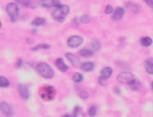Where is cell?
I'll list each match as a JSON object with an SVG mask.
<instances>
[{
    "label": "cell",
    "mask_w": 153,
    "mask_h": 117,
    "mask_svg": "<svg viewBox=\"0 0 153 117\" xmlns=\"http://www.w3.org/2000/svg\"><path fill=\"white\" fill-rule=\"evenodd\" d=\"M0 110L4 115L8 117H11L14 115V110L12 107L7 102H2L0 103Z\"/></svg>",
    "instance_id": "7"
},
{
    "label": "cell",
    "mask_w": 153,
    "mask_h": 117,
    "mask_svg": "<svg viewBox=\"0 0 153 117\" xmlns=\"http://www.w3.org/2000/svg\"><path fill=\"white\" fill-rule=\"evenodd\" d=\"M97 109L96 106H91L88 110V115L91 117H94L97 115Z\"/></svg>",
    "instance_id": "27"
},
{
    "label": "cell",
    "mask_w": 153,
    "mask_h": 117,
    "mask_svg": "<svg viewBox=\"0 0 153 117\" xmlns=\"http://www.w3.org/2000/svg\"><path fill=\"white\" fill-rule=\"evenodd\" d=\"M17 90H18L19 94L20 97L24 100H28L29 98V92L27 86L23 84H19L17 85Z\"/></svg>",
    "instance_id": "8"
},
{
    "label": "cell",
    "mask_w": 153,
    "mask_h": 117,
    "mask_svg": "<svg viewBox=\"0 0 153 117\" xmlns=\"http://www.w3.org/2000/svg\"><path fill=\"white\" fill-rule=\"evenodd\" d=\"M113 73V69L111 67H105L101 71V76L102 77L108 79L111 77V76Z\"/></svg>",
    "instance_id": "14"
},
{
    "label": "cell",
    "mask_w": 153,
    "mask_h": 117,
    "mask_svg": "<svg viewBox=\"0 0 153 117\" xmlns=\"http://www.w3.org/2000/svg\"><path fill=\"white\" fill-rule=\"evenodd\" d=\"M26 40H27L28 43H32L33 42H34V39H32V38H28V39H26Z\"/></svg>",
    "instance_id": "36"
},
{
    "label": "cell",
    "mask_w": 153,
    "mask_h": 117,
    "mask_svg": "<svg viewBox=\"0 0 153 117\" xmlns=\"http://www.w3.org/2000/svg\"><path fill=\"white\" fill-rule=\"evenodd\" d=\"M14 1L17 2V3L30 8H36L38 5L37 2L36 1H33V0H14Z\"/></svg>",
    "instance_id": "11"
},
{
    "label": "cell",
    "mask_w": 153,
    "mask_h": 117,
    "mask_svg": "<svg viewBox=\"0 0 153 117\" xmlns=\"http://www.w3.org/2000/svg\"><path fill=\"white\" fill-rule=\"evenodd\" d=\"M50 45L46 44V43H43V44H39L37 45L36 46L31 49V50L32 52H36L39 49H50Z\"/></svg>",
    "instance_id": "21"
},
{
    "label": "cell",
    "mask_w": 153,
    "mask_h": 117,
    "mask_svg": "<svg viewBox=\"0 0 153 117\" xmlns=\"http://www.w3.org/2000/svg\"><path fill=\"white\" fill-rule=\"evenodd\" d=\"M83 43V38L80 36H72L67 40L68 46L71 48H77Z\"/></svg>",
    "instance_id": "6"
},
{
    "label": "cell",
    "mask_w": 153,
    "mask_h": 117,
    "mask_svg": "<svg viewBox=\"0 0 153 117\" xmlns=\"http://www.w3.org/2000/svg\"><path fill=\"white\" fill-rule=\"evenodd\" d=\"M61 3L58 1V0H53L52 2V7H55V8H58L59 6H61Z\"/></svg>",
    "instance_id": "32"
},
{
    "label": "cell",
    "mask_w": 153,
    "mask_h": 117,
    "mask_svg": "<svg viewBox=\"0 0 153 117\" xmlns=\"http://www.w3.org/2000/svg\"><path fill=\"white\" fill-rule=\"evenodd\" d=\"M80 22L83 24H87V23H89L90 22V16L87 15V14H84L80 18Z\"/></svg>",
    "instance_id": "26"
},
{
    "label": "cell",
    "mask_w": 153,
    "mask_h": 117,
    "mask_svg": "<svg viewBox=\"0 0 153 117\" xmlns=\"http://www.w3.org/2000/svg\"><path fill=\"white\" fill-rule=\"evenodd\" d=\"M126 7H127L128 9L130 10L132 13L134 14H138V12L140 11V6L137 4L133 3V2H128L126 4Z\"/></svg>",
    "instance_id": "15"
},
{
    "label": "cell",
    "mask_w": 153,
    "mask_h": 117,
    "mask_svg": "<svg viewBox=\"0 0 153 117\" xmlns=\"http://www.w3.org/2000/svg\"><path fill=\"white\" fill-rule=\"evenodd\" d=\"M124 9L121 7H117L115 8L114 11H113V14H112V20H119L122 18L124 16Z\"/></svg>",
    "instance_id": "12"
},
{
    "label": "cell",
    "mask_w": 153,
    "mask_h": 117,
    "mask_svg": "<svg viewBox=\"0 0 153 117\" xmlns=\"http://www.w3.org/2000/svg\"><path fill=\"white\" fill-rule=\"evenodd\" d=\"M82 109H81V107L75 106L73 110V113H72V116H70V117H78V113H79V112Z\"/></svg>",
    "instance_id": "28"
},
{
    "label": "cell",
    "mask_w": 153,
    "mask_h": 117,
    "mask_svg": "<svg viewBox=\"0 0 153 117\" xmlns=\"http://www.w3.org/2000/svg\"><path fill=\"white\" fill-rule=\"evenodd\" d=\"M145 69L148 74L153 75V64L152 60H147L145 62Z\"/></svg>",
    "instance_id": "20"
},
{
    "label": "cell",
    "mask_w": 153,
    "mask_h": 117,
    "mask_svg": "<svg viewBox=\"0 0 153 117\" xmlns=\"http://www.w3.org/2000/svg\"><path fill=\"white\" fill-rule=\"evenodd\" d=\"M55 66H56L58 70H60L62 73H66L69 69V66L64 63L63 59L61 58V57L55 60Z\"/></svg>",
    "instance_id": "10"
},
{
    "label": "cell",
    "mask_w": 153,
    "mask_h": 117,
    "mask_svg": "<svg viewBox=\"0 0 153 117\" xmlns=\"http://www.w3.org/2000/svg\"><path fill=\"white\" fill-rule=\"evenodd\" d=\"M0 27H1V22H0Z\"/></svg>",
    "instance_id": "38"
},
{
    "label": "cell",
    "mask_w": 153,
    "mask_h": 117,
    "mask_svg": "<svg viewBox=\"0 0 153 117\" xmlns=\"http://www.w3.org/2000/svg\"><path fill=\"white\" fill-rule=\"evenodd\" d=\"M70 8L66 5H61L56 9L54 10L52 12V17L54 20L58 22H63L64 20L65 17L69 14Z\"/></svg>",
    "instance_id": "3"
},
{
    "label": "cell",
    "mask_w": 153,
    "mask_h": 117,
    "mask_svg": "<svg viewBox=\"0 0 153 117\" xmlns=\"http://www.w3.org/2000/svg\"><path fill=\"white\" fill-rule=\"evenodd\" d=\"M80 96L81 98H82L83 99H87L89 97V95L86 91H81V93H80Z\"/></svg>",
    "instance_id": "31"
},
{
    "label": "cell",
    "mask_w": 153,
    "mask_h": 117,
    "mask_svg": "<svg viewBox=\"0 0 153 117\" xmlns=\"http://www.w3.org/2000/svg\"><path fill=\"white\" fill-rule=\"evenodd\" d=\"M37 71L39 75L44 78L50 79L54 76V70L52 66L43 62L37 64Z\"/></svg>",
    "instance_id": "1"
},
{
    "label": "cell",
    "mask_w": 153,
    "mask_h": 117,
    "mask_svg": "<svg viewBox=\"0 0 153 117\" xmlns=\"http://www.w3.org/2000/svg\"><path fill=\"white\" fill-rule=\"evenodd\" d=\"M53 0H40V5L45 8H49L52 7Z\"/></svg>",
    "instance_id": "22"
},
{
    "label": "cell",
    "mask_w": 153,
    "mask_h": 117,
    "mask_svg": "<svg viewBox=\"0 0 153 117\" xmlns=\"http://www.w3.org/2000/svg\"><path fill=\"white\" fill-rule=\"evenodd\" d=\"M72 80L75 83H78L83 81V76L79 73H76L72 76Z\"/></svg>",
    "instance_id": "25"
},
{
    "label": "cell",
    "mask_w": 153,
    "mask_h": 117,
    "mask_svg": "<svg viewBox=\"0 0 153 117\" xmlns=\"http://www.w3.org/2000/svg\"><path fill=\"white\" fill-rule=\"evenodd\" d=\"M140 43H141V46H144V47H149V46H151L152 43V40L150 37H144L141 38V40H140Z\"/></svg>",
    "instance_id": "16"
},
{
    "label": "cell",
    "mask_w": 153,
    "mask_h": 117,
    "mask_svg": "<svg viewBox=\"0 0 153 117\" xmlns=\"http://www.w3.org/2000/svg\"><path fill=\"white\" fill-rule=\"evenodd\" d=\"M114 92L116 94H119L120 93V89L119 87H115L114 88Z\"/></svg>",
    "instance_id": "35"
},
{
    "label": "cell",
    "mask_w": 153,
    "mask_h": 117,
    "mask_svg": "<svg viewBox=\"0 0 153 117\" xmlns=\"http://www.w3.org/2000/svg\"><path fill=\"white\" fill-rule=\"evenodd\" d=\"M62 117H70V115L69 113H66V114H64V115Z\"/></svg>",
    "instance_id": "37"
},
{
    "label": "cell",
    "mask_w": 153,
    "mask_h": 117,
    "mask_svg": "<svg viewBox=\"0 0 153 117\" xmlns=\"http://www.w3.org/2000/svg\"><path fill=\"white\" fill-rule=\"evenodd\" d=\"M78 53L83 57H88L94 55V52L90 49H82L78 52Z\"/></svg>",
    "instance_id": "19"
},
{
    "label": "cell",
    "mask_w": 153,
    "mask_h": 117,
    "mask_svg": "<svg viewBox=\"0 0 153 117\" xmlns=\"http://www.w3.org/2000/svg\"><path fill=\"white\" fill-rule=\"evenodd\" d=\"M94 67H95L94 63H92V62H84V63H81V66H80V68L84 72L93 71L94 69Z\"/></svg>",
    "instance_id": "13"
},
{
    "label": "cell",
    "mask_w": 153,
    "mask_h": 117,
    "mask_svg": "<svg viewBox=\"0 0 153 117\" xmlns=\"http://www.w3.org/2000/svg\"><path fill=\"white\" fill-rule=\"evenodd\" d=\"M10 85V82L6 78L0 76V87H8Z\"/></svg>",
    "instance_id": "23"
},
{
    "label": "cell",
    "mask_w": 153,
    "mask_h": 117,
    "mask_svg": "<svg viewBox=\"0 0 153 117\" xmlns=\"http://www.w3.org/2000/svg\"><path fill=\"white\" fill-rule=\"evenodd\" d=\"M146 4H148V5H149L151 8H152L153 6V0H144Z\"/></svg>",
    "instance_id": "34"
},
{
    "label": "cell",
    "mask_w": 153,
    "mask_h": 117,
    "mask_svg": "<svg viewBox=\"0 0 153 117\" xmlns=\"http://www.w3.org/2000/svg\"><path fill=\"white\" fill-rule=\"evenodd\" d=\"M6 11L10 17L11 21L12 23H14L20 14V8H19L18 5L15 2L8 3L6 6Z\"/></svg>",
    "instance_id": "4"
},
{
    "label": "cell",
    "mask_w": 153,
    "mask_h": 117,
    "mask_svg": "<svg viewBox=\"0 0 153 117\" xmlns=\"http://www.w3.org/2000/svg\"><path fill=\"white\" fill-rule=\"evenodd\" d=\"M135 76L132 74V73H129V72H123L121 73L120 74L118 75L117 80L118 81L122 84H129V82L132 81Z\"/></svg>",
    "instance_id": "5"
},
{
    "label": "cell",
    "mask_w": 153,
    "mask_h": 117,
    "mask_svg": "<svg viewBox=\"0 0 153 117\" xmlns=\"http://www.w3.org/2000/svg\"><path fill=\"white\" fill-rule=\"evenodd\" d=\"M113 7L111 6V5H108V6L106 7V9H105V14H111L113 12Z\"/></svg>",
    "instance_id": "30"
},
{
    "label": "cell",
    "mask_w": 153,
    "mask_h": 117,
    "mask_svg": "<svg viewBox=\"0 0 153 117\" xmlns=\"http://www.w3.org/2000/svg\"><path fill=\"white\" fill-rule=\"evenodd\" d=\"M39 94L40 98L44 101H52L56 95L55 89L52 86H43L39 89Z\"/></svg>",
    "instance_id": "2"
},
{
    "label": "cell",
    "mask_w": 153,
    "mask_h": 117,
    "mask_svg": "<svg viewBox=\"0 0 153 117\" xmlns=\"http://www.w3.org/2000/svg\"><path fill=\"white\" fill-rule=\"evenodd\" d=\"M45 23H46V19L43 17H37L31 22V25L34 26H40L43 25Z\"/></svg>",
    "instance_id": "17"
},
{
    "label": "cell",
    "mask_w": 153,
    "mask_h": 117,
    "mask_svg": "<svg viewBox=\"0 0 153 117\" xmlns=\"http://www.w3.org/2000/svg\"><path fill=\"white\" fill-rule=\"evenodd\" d=\"M128 84H129L134 90H137V89H138L141 87V82H140V81L138 80L137 78H134L132 81L129 82Z\"/></svg>",
    "instance_id": "18"
},
{
    "label": "cell",
    "mask_w": 153,
    "mask_h": 117,
    "mask_svg": "<svg viewBox=\"0 0 153 117\" xmlns=\"http://www.w3.org/2000/svg\"><path fill=\"white\" fill-rule=\"evenodd\" d=\"M91 47L94 51H98L101 48V43L98 40H94L92 41Z\"/></svg>",
    "instance_id": "24"
},
{
    "label": "cell",
    "mask_w": 153,
    "mask_h": 117,
    "mask_svg": "<svg viewBox=\"0 0 153 117\" xmlns=\"http://www.w3.org/2000/svg\"><path fill=\"white\" fill-rule=\"evenodd\" d=\"M65 56H66L67 58L71 62V63L73 65V66H75V67H77V68L81 66V60H80L79 57H77L76 55L72 54V53L67 52L66 55H65Z\"/></svg>",
    "instance_id": "9"
},
{
    "label": "cell",
    "mask_w": 153,
    "mask_h": 117,
    "mask_svg": "<svg viewBox=\"0 0 153 117\" xmlns=\"http://www.w3.org/2000/svg\"><path fill=\"white\" fill-rule=\"evenodd\" d=\"M22 65H23V60H22L21 58H20L18 60V61L17 62V63H16L15 67L17 68V69H19L20 67H21Z\"/></svg>",
    "instance_id": "33"
},
{
    "label": "cell",
    "mask_w": 153,
    "mask_h": 117,
    "mask_svg": "<svg viewBox=\"0 0 153 117\" xmlns=\"http://www.w3.org/2000/svg\"><path fill=\"white\" fill-rule=\"evenodd\" d=\"M99 84H100L102 86H107L108 85L107 79L105 78H103V77H102V76H100V77L99 78Z\"/></svg>",
    "instance_id": "29"
}]
</instances>
